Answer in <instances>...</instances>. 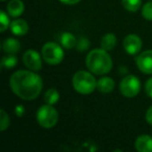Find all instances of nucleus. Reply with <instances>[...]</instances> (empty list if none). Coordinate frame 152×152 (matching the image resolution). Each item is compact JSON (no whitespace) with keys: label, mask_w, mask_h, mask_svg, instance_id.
Segmentation results:
<instances>
[{"label":"nucleus","mask_w":152,"mask_h":152,"mask_svg":"<svg viewBox=\"0 0 152 152\" xmlns=\"http://www.w3.org/2000/svg\"><path fill=\"white\" fill-rule=\"evenodd\" d=\"M10 86L16 96L23 100H34L43 90V80L31 70H19L12 74Z\"/></svg>","instance_id":"1"},{"label":"nucleus","mask_w":152,"mask_h":152,"mask_svg":"<svg viewBox=\"0 0 152 152\" xmlns=\"http://www.w3.org/2000/svg\"><path fill=\"white\" fill-rule=\"evenodd\" d=\"M86 65L95 75H105L113 69V59L103 48H96L88 53Z\"/></svg>","instance_id":"2"},{"label":"nucleus","mask_w":152,"mask_h":152,"mask_svg":"<svg viewBox=\"0 0 152 152\" xmlns=\"http://www.w3.org/2000/svg\"><path fill=\"white\" fill-rule=\"evenodd\" d=\"M72 86L77 93L81 95H90L95 91V89H97V80L91 71L81 70L73 75Z\"/></svg>","instance_id":"3"},{"label":"nucleus","mask_w":152,"mask_h":152,"mask_svg":"<svg viewBox=\"0 0 152 152\" xmlns=\"http://www.w3.org/2000/svg\"><path fill=\"white\" fill-rule=\"evenodd\" d=\"M37 120L43 128L50 129L58 122V113L51 104H45L40 106L37 113Z\"/></svg>","instance_id":"4"},{"label":"nucleus","mask_w":152,"mask_h":152,"mask_svg":"<svg viewBox=\"0 0 152 152\" xmlns=\"http://www.w3.org/2000/svg\"><path fill=\"white\" fill-rule=\"evenodd\" d=\"M42 54L43 61L48 65H58L64 59V51L63 48L57 43L54 42H47L42 47Z\"/></svg>","instance_id":"5"},{"label":"nucleus","mask_w":152,"mask_h":152,"mask_svg":"<svg viewBox=\"0 0 152 152\" xmlns=\"http://www.w3.org/2000/svg\"><path fill=\"white\" fill-rule=\"evenodd\" d=\"M119 88L124 97L133 98L141 91V81L135 75H127L121 80Z\"/></svg>","instance_id":"6"},{"label":"nucleus","mask_w":152,"mask_h":152,"mask_svg":"<svg viewBox=\"0 0 152 152\" xmlns=\"http://www.w3.org/2000/svg\"><path fill=\"white\" fill-rule=\"evenodd\" d=\"M42 54H40L38 51L34 50V49L26 50L22 56L24 66L27 69L34 72L40 71L42 69Z\"/></svg>","instance_id":"7"},{"label":"nucleus","mask_w":152,"mask_h":152,"mask_svg":"<svg viewBox=\"0 0 152 152\" xmlns=\"http://www.w3.org/2000/svg\"><path fill=\"white\" fill-rule=\"evenodd\" d=\"M143 47V41L137 34H130L123 40V48L129 55H137L141 52Z\"/></svg>","instance_id":"8"},{"label":"nucleus","mask_w":152,"mask_h":152,"mask_svg":"<svg viewBox=\"0 0 152 152\" xmlns=\"http://www.w3.org/2000/svg\"><path fill=\"white\" fill-rule=\"evenodd\" d=\"M137 69L144 74H152V50H146L137 55Z\"/></svg>","instance_id":"9"},{"label":"nucleus","mask_w":152,"mask_h":152,"mask_svg":"<svg viewBox=\"0 0 152 152\" xmlns=\"http://www.w3.org/2000/svg\"><path fill=\"white\" fill-rule=\"evenodd\" d=\"M25 5L22 0H11L7 4V12L11 17L17 18L24 13Z\"/></svg>","instance_id":"10"},{"label":"nucleus","mask_w":152,"mask_h":152,"mask_svg":"<svg viewBox=\"0 0 152 152\" xmlns=\"http://www.w3.org/2000/svg\"><path fill=\"white\" fill-rule=\"evenodd\" d=\"M135 149L139 152H152V137L142 134L135 140Z\"/></svg>","instance_id":"11"},{"label":"nucleus","mask_w":152,"mask_h":152,"mask_svg":"<svg viewBox=\"0 0 152 152\" xmlns=\"http://www.w3.org/2000/svg\"><path fill=\"white\" fill-rule=\"evenodd\" d=\"M11 31L13 32L15 36L18 37H23L28 32V23L23 19H15L11 23Z\"/></svg>","instance_id":"12"},{"label":"nucleus","mask_w":152,"mask_h":152,"mask_svg":"<svg viewBox=\"0 0 152 152\" xmlns=\"http://www.w3.org/2000/svg\"><path fill=\"white\" fill-rule=\"evenodd\" d=\"M2 49L7 54H16L21 49V44L17 39L7 38L3 41Z\"/></svg>","instance_id":"13"},{"label":"nucleus","mask_w":152,"mask_h":152,"mask_svg":"<svg viewBox=\"0 0 152 152\" xmlns=\"http://www.w3.org/2000/svg\"><path fill=\"white\" fill-rule=\"evenodd\" d=\"M115 89V81L113 78L103 76L97 80V90L102 94H108Z\"/></svg>","instance_id":"14"},{"label":"nucleus","mask_w":152,"mask_h":152,"mask_svg":"<svg viewBox=\"0 0 152 152\" xmlns=\"http://www.w3.org/2000/svg\"><path fill=\"white\" fill-rule=\"evenodd\" d=\"M117 37L115 36L112 32H108V34H105L100 40V45H101V48H103L104 50L110 51L113 50V49L116 47L117 45Z\"/></svg>","instance_id":"15"},{"label":"nucleus","mask_w":152,"mask_h":152,"mask_svg":"<svg viewBox=\"0 0 152 152\" xmlns=\"http://www.w3.org/2000/svg\"><path fill=\"white\" fill-rule=\"evenodd\" d=\"M59 41H61V46L66 49H72L77 45V39L71 32H63L59 38Z\"/></svg>","instance_id":"16"},{"label":"nucleus","mask_w":152,"mask_h":152,"mask_svg":"<svg viewBox=\"0 0 152 152\" xmlns=\"http://www.w3.org/2000/svg\"><path fill=\"white\" fill-rule=\"evenodd\" d=\"M122 5L126 11L135 13L142 7V0H122Z\"/></svg>","instance_id":"17"},{"label":"nucleus","mask_w":152,"mask_h":152,"mask_svg":"<svg viewBox=\"0 0 152 152\" xmlns=\"http://www.w3.org/2000/svg\"><path fill=\"white\" fill-rule=\"evenodd\" d=\"M58 99H59V93L55 89H49L44 95V101L47 104L54 105L55 103H57Z\"/></svg>","instance_id":"18"},{"label":"nucleus","mask_w":152,"mask_h":152,"mask_svg":"<svg viewBox=\"0 0 152 152\" xmlns=\"http://www.w3.org/2000/svg\"><path fill=\"white\" fill-rule=\"evenodd\" d=\"M17 64H18V58L15 56V54H9L7 56L2 57V61H1V66L4 69L14 68Z\"/></svg>","instance_id":"19"},{"label":"nucleus","mask_w":152,"mask_h":152,"mask_svg":"<svg viewBox=\"0 0 152 152\" xmlns=\"http://www.w3.org/2000/svg\"><path fill=\"white\" fill-rule=\"evenodd\" d=\"M10 123V116L4 110H0V131H4L9 128Z\"/></svg>","instance_id":"20"},{"label":"nucleus","mask_w":152,"mask_h":152,"mask_svg":"<svg viewBox=\"0 0 152 152\" xmlns=\"http://www.w3.org/2000/svg\"><path fill=\"white\" fill-rule=\"evenodd\" d=\"M9 26H11L9 14H7L4 11H1L0 12V31L4 32L9 28Z\"/></svg>","instance_id":"21"},{"label":"nucleus","mask_w":152,"mask_h":152,"mask_svg":"<svg viewBox=\"0 0 152 152\" xmlns=\"http://www.w3.org/2000/svg\"><path fill=\"white\" fill-rule=\"evenodd\" d=\"M142 16L147 21H152V1L145 3L142 7Z\"/></svg>","instance_id":"22"},{"label":"nucleus","mask_w":152,"mask_h":152,"mask_svg":"<svg viewBox=\"0 0 152 152\" xmlns=\"http://www.w3.org/2000/svg\"><path fill=\"white\" fill-rule=\"evenodd\" d=\"M76 48H77V50L79 52H85V51H87L90 48V41L86 37H80L79 40L77 41Z\"/></svg>","instance_id":"23"},{"label":"nucleus","mask_w":152,"mask_h":152,"mask_svg":"<svg viewBox=\"0 0 152 152\" xmlns=\"http://www.w3.org/2000/svg\"><path fill=\"white\" fill-rule=\"evenodd\" d=\"M145 92L148 97L152 98V77H150L145 83Z\"/></svg>","instance_id":"24"},{"label":"nucleus","mask_w":152,"mask_h":152,"mask_svg":"<svg viewBox=\"0 0 152 152\" xmlns=\"http://www.w3.org/2000/svg\"><path fill=\"white\" fill-rule=\"evenodd\" d=\"M146 121H147L148 124L152 126V105L146 112Z\"/></svg>","instance_id":"25"},{"label":"nucleus","mask_w":152,"mask_h":152,"mask_svg":"<svg viewBox=\"0 0 152 152\" xmlns=\"http://www.w3.org/2000/svg\"><path fill=\"white\" fill-rule=\"evenodd\" d=\"M25 113V108H24L23 105H17L15 107V114L17 115L18 117H22Z\"/></svg>","instance_id":"26"},{"label":"nucleus","mask_w":152,"mask_h":152,"mask_svg":"<svg viewBox=\"0 0 152 152\" xmlns=\"http://www.w3.org/2000/svg\"><path fill=\"white\" fill-rule=\"evenodd\" d=\"M61 3L64 4H67V5H74V4H77L78 2H80L81 0H59Z\"/></svg>","instance_id":"27"},{"label":"nucleus","mask_w":152,"mask_h":152,"mask_svg":"<svg viewBox=\"0 0 152 152\" xmlns=\"http://www.w3.org/2000/svg\"><path fill=\"white\" fill-rule=\"evenodd\" d=\"M1 1H5V0H1Z\"/></svg>","instance_id":"28"}]
</instances>
